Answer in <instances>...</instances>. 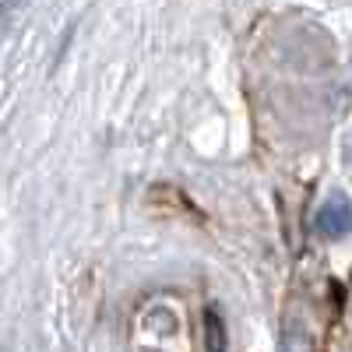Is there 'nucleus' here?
<instances>
[{"label": "nucleus", "mask_w": 352, "mask_h": 352, "mask_svg": "<svg viewBox=\"0 0 352 352\" xmlns=\"http://www.w3.org/2000/svg\"><path fill=\"white\" fill-rule=\"evenodd\" d=\"M204 342H208V352H226L222 317H219L215 310H204Z\"/></svg>", "instance_id": "nucleus-2"}, {"label": "nucleus", "mask_w": 352, "mask_h": 352, "mask_svg": "<svg viewBox=\"0 0 352 352\" xmlns=\"http://www.w3.org/2000/svg\"><path fill=\"white\" fill-rule=\"evenodd\" d=\"M314 226H317V232L324 240H342V236H349L352 232V201L349 197H331V201H324L317 208V215H314Z\"/></svg>", "instance_id": "nucleus-1"}]
</instances>
